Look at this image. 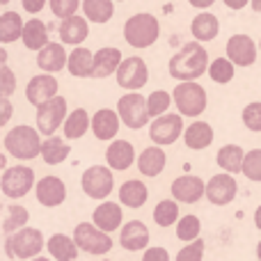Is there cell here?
Returning <instances> with one entry per match:
<instances>
[{
  "label": "cell",
  "mask_w": 261,
  "mask_h": 261,
  "mask_svg": "<svg viewBox=\"0 0 261 261\" xmlns=\"http://www.w3.org/2000/svg\"><path fill=\"white\" fill-rule=\"evenodd\" d=\"M119 243L124 250L128 252H140V250H147L149 245V229L144 222L140 220H130L122 227V234H119Z\"/></svg>",
  "instance_id": "22"
},
{
  "label": "cell",
  "mask_w": 261,
  "mask_h": 261,
  "mask_svg": "<svg viewBox=\"0 0 261 261\" xmlns=\"http://www.w3.org/2000/svg\"><path fill=\"white\" fill-rule=\"evenodd\" d=\"M227 58L239 67H252L257 60V44L250 35H234L227 41Z\"/></svg>",
  "instance_id": "17"
},
{
  "label": "cell",
  "mask_w": 261,
  "mask_h": 261,
  "mask_svg": "<svg viewBox=\"0 0 261 261\" xmlns=\"http://www.w3.org/2000/svg\"><path fill=\"white\" fill-rule=\"evenodd\" d=\"M46 248H48L50 257L55 261H76L78 259V245L71 236L67 234H53L46 241Z\"/></svg>",
  "instance_id": "27"
},
{
  "label": "cell",
  "mask_w": 261,
  "mask_h": 261,
  "mask_svg": "<svg viewBox=\"0 0 261 261\" xmlns=\"http://www.w3.org/2000/svg\"><path fill=\"white\" fill-rule=\"evenodd\" d=\"M222 3H225L229 9H236V12H239V9H243L245 5L252 3V0H222Z\"/></svg>",
  "instance_id": "50"
},
{
  "label": "cell",
  "mask_w": 261,
  "mask_h": 261,
  "mask_svg": "<svg viewBox=\"0 0 261 261\" xmlns=\"http://www.w3.org/2000/svg\"><path fill=\"white\" fill-rule=\"evenodd\" d=\"M0 126H7V122H9V117H12V113H14V108H12V103H9V96H3L0 99Z\"/></svg>",
  "instance_id": "48"
},
{
  "label": "cell",
  "mask_w": 261,
  "mask_h": 261,
  "mask_svg": "<svg viewBox=\"0 0 261 261\" xmlns=\"http://www.w3.org/2000/svg\"><path fill=\"white\" fill-rule=\"evenodd\" d=\"M69 73L76 78H90L94 76V53L83 46H76V48L69 53V64H67Z\"/></svg>",
  "instance_id": "28"
},
{
  "label": "cell",
  "mask_w": 261,
  "mask_h": 261,
  "mask_svg": "<svg viewBox=\"0 0 261 261\" xmlns=\"http://www.w3.org/2000/svg\"><path fill=\"white\" fill-rule=\"evenodd\" d=\"M0 3H3V5H7V3H9V0H0Z\"/></svg>",
  "instance_id": "57"
},
{
  "label": "cell",
  "mask_w": 261,
  "mask_h": 261,
  "mask_svg": "<svg viewBox=\"0 0 261 261\" xmlns=\"http://www.w3.org/2000/svg\"><path fill=\"white\" fill-rule=\"evenodd\" d=\"M21 41L28 50H37V53H39L44 46L50 44L48 41V28H46L44 21H39V18H30V21H25Z\"/></svg>",
  "instance_id": "26"
},
{
  "label": "cell",
  "mask_w": 261,
  "mask_h": 261,
  "mask_svg": "<svg viewBox=\"0 0 261 261\" xmlns=\"http://www.w3.org/2000/svg\"><path fill=\"white\" fill-rule=\"evenodd\" d=\"M58 78L55 76H48V73H39V76L30 78L25 85V99L28 103H32L35 108H39L41 103H46V101L55 99L58 96Z\"/></svg>",
  "instance_id": "15"
},
{
  "label": "cell",
  "mask_w": 261,
  "mask_h": 261,
  "mask_svg": "<svg viewBox=\"0 0 261 261\" xmlns=\"http://www.w3.org/2000/svg\"><path fill=\"white\" fill-rule=\"evenodd\" d=\"M92 222H94L99 229L113 234V231H117L119 227H122L124 211H122V206H119V204L103 202V204H99V206L94 208V213H92Z\"/></svg>",
  "instance_id": "20"
},
{
  "label": "cell",
  "mask_w": 261,
  "mask_h": 261,
  "mask_svg": "<svg viewBox=\"0 0 261 261\" xmlns=\"http://www.w3.org/2000/svg\"><path fill=\"white\" fill-rule=\"evenodd\" d=\"M208 53L202 46V41H188L170 58V76L179 83L197 81L199 76L208 73Z\"/></svg>",
  "instance_id": "1"
},
{
  "label": "cell",
  "mask_w": 261,
  "mask_h": 261,
  "mask_svg": "<svg viewBox=\"0 0 261 261\" xmlns=\"http://www.w3.org/2000/svg\"><path fill=\"white\" fill-rule=\"evenodd\" d=\"M14 90H16V76H14V71L7 64H3V67H0V94L12 96Z\"/></svg>",
  "instance_id": "46"
},
{
  "label": "cell",
  "mask_w": 261,
  "mask_h": 261,
  "mask_svg": "<svg viewBox=\"0 0 261 261\" xmlns=\"http://www.w3.org/2000/svg\"><path fill=\"white\" fill-rule=\"evenodd\" d=\"M254 225H257V229H261V206L254 211Z\"/></svg>",
  "instance_id": "52"
},
{
  "label": "cell",
  "mask_w": 261,
  "mask_h": 261,
  "mask_svg": "<svg viewBox=\"0 0 261 261\" xmlns=\"http://www.w3.org/2000/svg\"><path fill=\"white\" fill-rule=\"evenodd\" d=\"M81 186L83 193L90 199H106L110 197L115 188V176H113V167L108 165H92L83 172L81 176Z\"/></svg>",
  "instance_id": "7"
},
{
  "label": "cell",
  "mask_w": 261,
  "mask_h": 261,
  "mask_svg": "<svg viewBox=\"0 0 261 261\" xmlns=\"http://www.w3.org/2000/svg\"><path fill=\"white\" fill-rule=\"evenodd\" d=\"M35 193H37V202H39L41 206L55 208V206H60V204H64V199H67V186H64V181L60 179V176L48 174L37 181Z\"/></svg>",
  "instance_id": "16"
},
{
  "label": "cell",
  "mask_w": 261,
  "mask_h": 261,
  "mask_svg": "<svg viewBox=\"0 0 261 261\" xmlns=\"http://www.w3.org/2000/svg\"><path fill=\"white\" fill-rule=\"evenodd\" d=\"M0 188L3 195L9 199H21L35 188V172L32 167L25 165H16V167H7L3 172V179H0Z\"/></svg>",
  "instance_id": "9"
},
{
  "label": "cell",
  "mask_w": 261,
  "mask_h": 261,
  "mask_svg": "<svg viewBox=\"0 0 261 261\" xmlns=\"http://www.w3.org/2000/svg\"><path fill=\"white\" fill-rule=\"evenodd\" d=\"M142 261H170V254H167L165 248H147L144 250V257Z\"/></svg>",
  "instance_id": "47"
},
{
  "label": "cell",
  "mask_w": 261,
  "mask_h": 261,
  "mask_svg": "<svg viewBox=\"0 0 261 261\" xmlns=\"http://www.w3.org/2000/svg\"><path fill=\"white\" fill-rule=\"evenodd\" d=\"M236 193H239V184H236L234 174H229V172L211 176L206 184V199L216 206L231 204L236 199Z\"/></svg>",
  "instance_id": "13"
},
{
  "label": "cell",
  "mask_w": 261,
  "mask_h": 261,
  "mask_svg": "<svg viewBox=\"0 0 261 261\" xmlns=\"http://www.w3.org/2000/svg\"><path fill=\"white\" fill-rule=\"evenodd\" d=\"M67 64H69V55L62 44L50 41L48 46H44V48L37 53V67L44 73H58V71H62Z\"/></svg>",
  "instance_id": "19"
},
{
  "label": "cell",
  "mask_w": 261,
  "mask_h": 261,
  "mask_svg": "<svg viewBox=\"0 0 261 261\" xmlns=\"http://www.w3.org/2000/svg\"><path fill=\"white\" fill-rule=\"evenodd\" d=\"M92 126V119H90V115H87V110L85 108H76L73 113H69V117H67V122H64V138L67 140H78V138H83V135L90 130Z\"/></svg>",
  "instance_id": "35"
},
{
  "label": "cell",
  "mask_w": 261,
  "mask_h": 261,
  "mask_svg": "<svg viewBox=\"0 0 261 261\" xmlns=\"http://www.w3.org/2000/svg\"><path fill=\"white\" fill-rule=\"evenodd\" d=\"M0 62L7 64V53H5V48H0Z\"/></svg>",
  "instance_id": "54"
},
{
  "label": "cell",
  "mask_w": 261,
  "mask_h": 261,
  "mask_svg": "<svg viewBox=\"0 0 261 261\" xmlns=\"http://www.w3.org/2000/svg\"><path fill=\"white\" fill-rule=\"evenodd\" d=\"M259 50H261V41H259Z\"/></svg>",
  "instance_id": "58"
},
{
  "label": "cell",
  "mask_w": 261,
  "mask_h": 261,
  "mask_svg": "<svg viewBox=\"0 0 261 261\" xmlns=\"http://www.w3.org/2000/svg\"><path fill=\"white\" fill-rule=\"evenodd\" d=\"M250 5H252V9H254V12H261V0H252V3H250Z\"/></svg>",
  "instance_id": "53"
},
{
  "label": "cell",
  "mask_w": 261,
  "mask_h": 261,
  "mask_svg": "<svg viewBox=\"0 0 261 261\" xmlns=\"http://www.w3.org/2000/svg\"><path fill=\"white\" fill-rule=\"evenodd\" d=\"M188 3L193 5V7H197V9H208L216 0H188Z\"/></svg>",
  "instance_id": "51"
},
{
  "label": "cell",
  "mask_w": 261,
  "mask_h": 261,
  "mask_svg": "<svg viewBox=\"0 0 261 261\" xmlns=\"http://www.w3.org/2000/svg\"><path fill=\"white\" fill-rule=\"evenodd\" d=\"M23 28H25V23H23V18L18 12L0 14V41H3V44L18 41L23 37Z\"/></svg>",
  "instance_id": "34"
},
{
  "label": "cell",
  "mask_w": 261,
  "mask_h": 261,
  "mask_svg": "<svg viewBox=\"0 0 261 261\" xmlns=\"http://www.w3.org/2000/svg\"><path fill=\"white\" fill-rule=\"evenodd\" d=\"M30 220V213H28L25 206H21V204H9L7 208H5V220H3V231L5 234H14V231L23 229L25 227V222Z\"/></svg>",
  "instance_id": "38"
},
{
  "label": "cell",
  "mask_w": 261,
  "mask_h": 261,
  "mask_svg": "<svg viewBox=\"0 0 261 261\" xmlns=\"http://www.w3.org/2000/svg\"><path fill=\"white\" fill-rule=\"evenodd\" d=\"M199 231H202V222H199V218L193 216V213L184 216L179 222H176V236H179L181 241L193 243V241L199 239Z\"/></svg>",
  "instance_id": "40"
},
{
  "label": "cell",
  "mask_w": 261,
  "mask_h": 261,
  "mask_svg": "<svg viewBox=\"0 0 261 261\" xmlns=\"http://www.w3.org/2000/svg\"><path fill=\"white\" fill-rule=\"evenodd\" d=\"M117 113H119V117H122V122L126 124L130 130L144 128L149 117H151L149 108H147V99H144L142 94H135V92L124 94L122 99L117 101Z\"/></svg>",
  "instance_id": "10"
},
{
  "label": "cell",
  "mask_w": 261,
  "mask_h": 261,
  "mask_svg": "<svg viewBox=\"0 0 261 261\" xmlns=\"http://www.w3.org/2000/svg\"><path fill=\"white\" fill-rule=\"evenodd\" d=\"M243 124L248 130H254V133H261V101H252L243 108Z\"/></svg>",
  "instance_id": "43"
},
{
  "label": "cell",
  "mask_w": 261,
  "mask_h": 261,
  "mask_svg": "<svg viewBox=\"0 0 261 261\" xmlns=\"http://www.w3.org/2000/svg\"><path fill=\"white\" fill-rule=\"evenodd\" d=\"M39 135V128H32L28 124L14 126L5 135V151L16 161H32V158L41 156V144L44 142H41Z\"/></svg>",
  "instance_id": "2"
},
{
  "label": "cell",
  "mask_w": 261,
  "mask_h": 261,
  "mask_svg": "<svg viewBox=\"0 0 261 261\" xmlns=\"http://www.w3.org/2000/svg\"><path fill=\"white\" fill-rule=\"evenodd\" d=\"M147 199H149V188L138 179L124 181L122 188H119V202L128 208H140Z\"/></svg>",
  "instance_id": "32"
},
{
  "label": "cell",
  "mask_w": 261,
  "mask_h": 261,
  "mask_svg": "<svg viewBox=\"0 0 261 261\" xmlns=\"http://www.w3.org/2000/svg\"><path fill=\"white\" fill-rule=\"evenodd\" d=\"M48 5H50V12L64 21L69 16H76L78 7H83V0H48Z\"/></svg>",
  "instance_id": "44"
},
{
  "label": "cell",
  "mask_w": 261,
  "mask_h": 261,
  "mask_svg": "<svg viewBox=\"0 0 261 261\" xmlns=\"http://www.w3.org/2000/svg\"><path fill=\"white\" fill-rule=\"evenodd\" d=\"M30 261H50V259H44V257H35V259H30Z\"/></svg>",
  "instance_id": "56"
},
{
  "label": "cell",
  "mask_w": 261,
  "mask_h": 261,
  "mask_svg": "<svg viewBox=\"0 0 261 261\" xmlns=\"http://www.w3.org/2000/svg\"><path fill=\"white\" fill-rule=\"evenodd\" d=\"M83 14L92 23H108L115 14L113 0H83Z\"/></svg>",
  "instance_id": "36"
},
{
  "label": "cell",
  "mask_w": 261,
  "mask_h": 261,
  "mask_svg": "<svg viewBox=\"0 0 261 261\" xmlns=\"http://www.w3.org/2000/svg\"><path fill=\"white\" fill-rule=\"evenodd\" d=\"M87 32H90L87 18L76 14V16H69L62 21V25H60V39H62V44L81 46L87 39Z\"/></svg>",
  "instance_id": "25"
},
{
  "label": "cell",
  "mask_w": 261,
  "mask_h": 261,
  "mask_svg": "<svg viewBox=\"0 0 261 261\" xmlns=\"http://www.w3.org/2000/svg\"><path fill=\"white\" fill-rule=\"evenodd\" d=\"M117 85L124 87L128 92H138L140 87L147 85L149 81V69H147V62L138 55H130V58H124L122 67L117 69Z\"/></svg>",
  "instance_id": "12"
},
{
  "label": "cell",
  "mask_w": 261,
  "mask_h": 261,
  "mask_svg": "<svg viewBox=\"0 0 261 261\" xmlns=\"http://www.w3.org/2000/svg\"><path fill=\"white\" fill-rule=\"evenodd\" d=\"M190 32H193V37L197 41H213L218 37V32H220V21H218L216 14L202 12L193 18Z\"/></svg>",
  "instance_id": "30"
},
{
  "label": "cell",
  "mask_w": 261,
  "mask_h": 261,
  "mask_svg": "<svg viewBox=\"0 0 261 261\" xmlns=\"http://www.w3.org/2000/svg\"><path fill=\"white\" fill-rule=\"evenodd\" d=\"M184 142L193 151H202V149L211 147L213 142V128L206 122H193L184 133Z\"/></svg>",
  "instance_id": "31"
},
{
  "label": "cell",
  "mask_w": 261,
  "mask_h": 261,
  "mask_svg": "<svg viewBox=\"0 0 261 261\" xmlns=\"http://www.w3.org/2000/svg\"><path fill=\"white\" fill-rule=\"evenodd\" d=\"M165 165H167L165 149H161L158 144H153V147H147L138 156V170H140V174L149 176V179H153V176L161 174V172L165 170Z\"/></svg>",
  "instance_id": "24"
},
{
  "label": "cell",
  "mask_w": 261,
  "mask_h": 261,
  "mask_svg": "<svg viewBox=\"0 0 261 261\" xmlns=\"http://www.w3.org/2000/svg\"><path fill=\"white\" fill-rule=\"evenodd\" d=\"M119 124H122V117H119L117 110L101 108V110H96L94 117H92V133H94V138L101 140V142H110V140H115V135L119 133Z\"/></svg>",
  "instance_id": "18"
},
{
  "label": "cell",
  "mask_w": 261,
  "mask_h": 261,
  "mask_svg": "<svg viewBox=\"0 0 261 261\" xmlns=\"http://www.w3.org/2000/svg\"><path fill=\"white\" fill-rule=\"evenodd\" d=\"M158 35H161V23L153 14L140 12L133 14L126 23H124V39L133 48H149L156 44Z\"/></svg>",
  "instance_id": "3"
},
{
  "label": "cell",
  "mask_w": 261,
  "mask_h": 261,
  "mask_svg": "<svg viewBox=\"0 0 261 261\" xmlns=\"http://www.w3.org/2000/svg\"><path fill=\"white\" fill-rule=\"evenodd\" d=\"M243 174H245V179L261 184V149H252V151L245 153Z\"/></svg>",
  "instance_id": "42"
},
{
  "label": "cell",
  "mask_w": 261,
  "mask_h": 261,
  "mask_svg": "<svg viewBox=\"0 0 261 261\" xmlns=\"http://www.w3.org/2000/svg\"><path fill=\"white\" fill-rule=\"evenodd\" d=\"M73 241L76 245L87 254H108L113 250V239H110L108 231L99 229L94 222H81V225L73 229Z\"/></svg>",
  "instance_id": "6"
},
{
  "label": "cell",
  "mask_w": 261,
  "mask_h": 261,
  "mask_svg": "<svg viewBox=\"0 0 261 261\" xmlns=\"http://www.w3.org/2000/svg\"><path fill=\"white\" fill-rule=\"evenodd\" d=\"M174 101V96H170L165 90H156L149 94L147 99V108H149V115H151L153 119L161 117V115H167V108H170V103Z\"/></svg>",
  "instance_id": "41"
},
{
  "label": "cell",
  "mask_w": 261,
  "mask_h": 261,
  "mask_svg": "<svg viewBox=\"0 0 261 261\" xmlns=\"http://www.w3.org/2000/svg\"><path fill=\"white\" fill-rule=\"evenodd\" d=\"M44 248V234L35 227H23L5 239V254L9 259H35Z\"/></svg>",
  "instance_id": "4"
},
{
  "label": "cell",
  "mask_w": 261,
  "mask_h": 261,
  "mask_svg": "<svg viewBox=\"0 0 261 261\" xmlns=\"http://www.w3.org/2000/svg\"><path fill=\"white\" fill-rule=\"evenodd\" d=\"M21 3H23V9H25L28 14L37 16V14L46 7V3H48V0H21Z\"/></svg>",
  "instance_id": "49"
},
{
  "label": "cell",
  "mask_w": 261,
  "mask_h": 261,
  "mask_svg": "<svg viewBox=\"0 0 261 261\" xmlns=\"http://www.w3.org/2000/svg\"><path fill=\"white\" fill-rule=\"evenodd\" d=\"M257 259L261 261V241H259V245H257Z\"/></svg>",
  "instance_id": "55"
},
{
  "label": "cell",
  "mask_w": 261,
  "mask_h": 261,
  "mask_svg": "<svg viewBox=\"0 0 261 261\" xmlns=\"http://www.w3.org/2000/svg\"><path fill=\"white\" fill-rule=\"evenodd\" d=\"M35 115H37V128H39V133L50 138V135H55V130L60 126H64V122H67V117H69L67 99L58 94L55 99L41 103Z\"/></svg>",
  "instance_id": "8"
},
{
  "label": "cell",
  "mask_w": 261,
  "mask_h": 261,
  "mask_svg": "<svg viewBox=\"0 0 261 261\" xmlns=\"http://www.w3.org/2000/svg\"><path fill=\"white\" fill-rule=\"evenodd\" d=\"M202 197H206V184L195 174H184L172 181V199L179 204H197Z\"/></svg>",
  "instance_id": "14"
},
{
  "label": "cell",
  "mask_w": 261,
  "mask_h": 261,
  "mask_svg": "<svg viewBox=\"0 0 261 261\" xmlns=\"http://www.w3.org/2000/svg\"><path fill=\"white\" fill-rule=\"evenodd\" d=\"M106 161H108V167L117 172L128 170L135 163V147L128 140H113L106 149Z\"/></svg>",
  "instance_id": "21"
},
{
  "label": "cell",
  "mask_w": 261,
  "mask_h": 261,
  "mask_svg": "<svg viewBox=\"0 0 261 261\" xmlns=\"http://www.w3.org/2000/svg\"><path fill=\"white\" fill-rule=\"evenodd\" d=\"M184 130V115L172 113V115H161L151 122L149 126V138H151L153 144L158 147H167V144H174L176 140L181 138Z\"/></svg>",
  "instance_id": "11"
},
{
  "label": "cell",
  "mask_w": 261,
  "mask_h": 261,
  "mask_svg": "<svg viewBox=\"0 0 261 261\" xmlns=\"http://www.w3.org/2000/svg\"><path fill=\"white\" fill-rule=\"evenodd\" d=\"M216 163H218V167H222L229 174L243 172V163H245L243 147L241 144H225V147H220L216 153Z\"/></svg>",
  "instance_id": "29"
},
{
  "label": "cell",
  "mask_w": 261,
  "mask_h": 261,
  "mask_svg": "<svg viewBox=\"0 0 261 261\" xmlns=\"http://www.w3.org/2000/svg\"><path fill=\"white\" fill-rule=\"evenodd\" d=\"M172 96H174V106L179 115H184V117H199L208 106L206 90L197 81L179 83L172 92Z\"/></svg>",
  "instance_id": "5"
},
{
  "label": "cell",
  "mask_w": 261,
  "mask_h": 261,
  "mask_svg": "<svg viewBox=\"0 0 261 261\" xmlns=\"http://www.w3.org/2000/svg\"><path fill=\"white\" fill-rule=\"evenodd\" d=\"M234 67L236 64L231 62L229 58H218L208 64V76H211V81L218 83V85H227V83H231V78H234Z\"/></svg>",
  "instance_id": "39"
},
{
  "label": "cell",
  "mask_w": 261,
  "mask_h": 261,
  "mask_svg": "<svg viewBox=\"0 0 261 261\" xmlns=\"http://www.w3.org/2000/svg\"><path fill=\"white\" fill-rule=\"evenodd\" d=\"M204 250H206L204 241L197 239V241H193V243L184 245V248L179 250V254H176V261H202L204 259Z\"/></svg>",
  "instance_id": "45"
},
{
  "label": "cell",
  "mask_w": 261,
  "mask_h": 261,
  "mask_svg": "<svg viewBox=\"0 0 261 261\" xmlns=\"http://www.w3.org/2000/svg\"><path fill=\"white\" fill-rule=\"evenodd\" d=\"M69 153H71L69 144L64 142V138H58V135L46 138L44 144H41V158H44V163H48V165H60V163H64L69 158Z\"/></svg>",
  "instance_id": "33"
},
{
  "label": "cell",
  "mask_w": 261,
  "mask_h": 261,
  "mask_svg": "<svg viewBox=\"0 0 261 261\" xmlns=\"http://www.w3.org/2000/svg\"><path fill=\"white\" fill-rule=\"evenodd\" d=\"M103 261H110V259H103Z\"/></svg>",
  "instance_id": "59"
},
{
  "label": "cell",
  "mask_w": 261,
  "mask_h": 261,
  "mask_svg": "<svg viewBox=\"0 0 261 261\" xmlns=\"http://www.w3.org/2000/svg\"><path fill=\"white\" fill-rule=\"evenodd\" d=\"M124 55L115 46H106L94 53V78H108L113 73H117V69L122 67Z\"/></svg>",
  "instance_id": "23"
},
{
  "label": "cell",
  "mask_w": 261,
  "mask_h": 261,
  "mask_svg": "<svg viewBox=\"0 0 261 261\" xmlns=\"http://www.w3.org/2000/svg\"><path fill=\"white\" fill-rule=\"evenodd\" d=\"M181 218H179V202L176 199H161L153 208V222L158 227H172L176 225Z\"/></svg>",
  "instance_id": "37"
}]
</instances>
